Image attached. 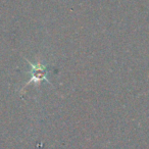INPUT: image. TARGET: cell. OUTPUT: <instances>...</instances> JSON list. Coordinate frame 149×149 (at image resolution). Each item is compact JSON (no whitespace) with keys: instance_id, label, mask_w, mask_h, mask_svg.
<instances>
[{"instance_id":"cell-1","label":"cell","mask_w":149,"mask_h":149,"mask_svg":"<svg viewBox=\"0 0 149 149\" xmlns=\"http://www.w3.org/2000/svg\"><path fill=\"white\" fill-rule=\"evenodd\" d=\"M32 68V77L30 81L32 83H40L42 80H45L48 82V79L46 77V66L43 65L41 62L38 63H30ZM30 82V83H31Z\"/></svg>"}]
</instances>
